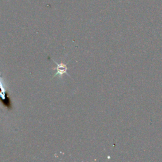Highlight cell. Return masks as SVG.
Wrapping results in <instances>:
<instances>
[{"label": "cell", "instance_id": "7a4b0ae2", "mask_svg": "<svg viewBox=\"0 0 162 162\" xmlns=\"http://www.w3.org/2000/svg\"><path fill=\"white\" fill-rule=\"evenodd\" d=\"M53 62L56 64V67L55 68H53V70H56V73L55 74V75L53 77H56V75H59L60 77H62V75L63 74H67V75L70 76L68 75V74L67 73V66L66 64H64V63H59L58 64L57 62H56L55 61L53 60Z\"/></svg>", "mask_w": 162, "mask_h": 162}, {"label": "cell", "instance_id": "6da1fadb", "mask_svg": "<svg viewBox=\"0 0 162 162\" xmlns=\"http://www.w3.org/2000/svg\"><path fill=\"white\" fill-rule=\"evenodd\" d=\"M0 101L3 105L8 110L12 108V102L8 93L6 89L5 85L0 75Z\"/></svg>", "mask_w": 162, "mask_h": 162}]
</instances>
